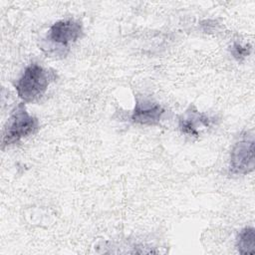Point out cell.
<instances>
[{
	"mask_svg": "<svg viewBox=\"0 0 255 255\" xmlns=\"http://www.w3.org/2000/svg\"><path fill=\"white\" fill-rule=\"evenodd\" d=\"M55 75L37 63L28 65L15 84L17 95L24 103H33L46 93Z\"/></svg>",
	"mask_w": 255,
	"mask_h": 255,
	"instance_id": "2",
	"label": "cell"
},
{
	"mask_svg": "<svg viewBox=\"0 0 255 255\" xmlns=\"http://www.w3.org/2000/svg\"><path fill=\"white\" fill-rule=\"evenodd\" d=\"M165 110L157 103L147 99H136L130 120L142 126H156L161 121Z\"/></svg>",
	"mask_w": 255,
	"mask_h": 255,
	"instance_id": "5",
	"label": "cell"
},
{
	"mask_svg": "<svg viewBox=\"0 0 255 255\" xmlns=\"http://www.w3.org/2000/svg\"><path fill=\"white\" fill-rule=\"evenodd\" d=\"M236 248L242 255L255 253V229L246 226L238 233L236 238Z\"/></svg>",
	"mask_w": 255,
	"mask_h": 255,
	"instance_id": "7",
	"label": "cell"
},
{
	"mask_svg": "<svg viewBox=\"0 0 255 255\" xmlns=\"http://www.w3.org/2000/svg\"><path fill=\"white\" fill-rule=\"evenodd\" d=\"M211 124V118L206 114L198 112L194 107H190L179 118L178 128L180 131L186 135L198 136L201 130L209 128Z\"/></svg>",
	"mask_w": 255,
	"mask_h": 255,
	"instance_id": "6",
	"label": "cell"
},
{
	"mask_svg": "<svg viewBox=\"0 0 255 255\" xmlns=\"http://www.w3.org/2000/svg\"><path fill=\"white\" fill-rule=\"evenodd\" d=\"M83 34L81 22L69 18L55 22L49 29L47 36L43 39L41 49L47 55L66 56L70 47Z\"/></svg>",
	"mask_w": 255,
	"mask_h": 255,
	"instance_id": "1",
	"label": "cell"
},
{
	"mask_svg": "<svg viewBox=\"0 0 255 255\" xmlns=\"http://www.w3.org/2000/svg\"><path fill=\"white\" fill-rule=\"evenodd\" d=\"M230 52L232 54V56L237 60V61H241L244 58H246L247 56H249L250 52H251V48L250 46H242L240 43L234 42Z\"/></svg>",
	"mask_w": 255,
	"mask_h": 255,
	"instance_id": "8",
	"label": "cell"
},
{
	"mask_svg": "<svg viewBox=\"0 0 255 255\" xmlns=\"http://www.w3.org/2000/svg\"><path fill=\"white\" fill-rule=\"evenodd\" d=\"M38 128V119L28 114L24 103L19 104L4 126L1 141L2 148L16 143L22 138L34 133Z\"/></svg>",
	"mask_w": 255,
	"mask_h": 255,
	"instance_id": "3",
	"label": "cell"
},
{
	"mask_svg": "<svg viewBox=\"0 0 255 255\" xmlns=\"http://www.w3.org/2000/svg\"><path fill=\"white\" fill-rule=\"evenodd\" d=\"M254 137L245 135L237 141L230 152L229 170L232 174L244 175L254 170Z\"/></svg>",
	"mask_w": 255,
	"mask_h": 255,
	"instance_id": "4",
	"label": "cell"
}]
</instances>
